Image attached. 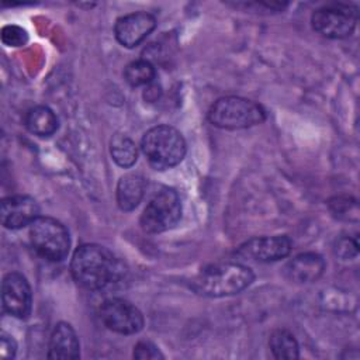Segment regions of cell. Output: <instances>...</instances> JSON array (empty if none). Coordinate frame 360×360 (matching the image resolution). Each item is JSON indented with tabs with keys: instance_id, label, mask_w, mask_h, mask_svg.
<instances>
[{
	"instance_id": "obj_1",
	"label": "cell",
	"mask_w": 360,
	"mask_h": 360,
	"mask_svg": "<svg viewBox=\"0 0 360 360\" xmlns=\"http://www.w3.org/2000/svg\"><path fill=\"white\" fill-rule=\"evenodd\" d=\"M122 263L104 246L84 243L79 246L70 262L75 281L87 290H101L117 283L124 274Z\"/></svg>"
},
{
	"instance_id": "obj_2",
	"label": "cell",
	"mask_w": 360,
	"mask_h": 360,
	"mask_svg": "<svg viewBox=\"0 0 360 360\" xmlns=\"http://www.w3.org/2000/svg\"><path fill=\"white\" fill-rule=\"evenodd\" d=\"M253 278V271L242 263H214L194 277L191 288L204 297H226L243 291Z\"/></svg>"
},
{
	"instance_id": "obj_3",
	"label": "cell",
	"mask_w": 360,
	"mask_h": 360,
	"mask_svg": "<svg viewBox=\"0 0 360 360\" xmlns=\"http://www.w3.org/2000/svg\"><path fill=\"white\" fill-rule=\"evenodd\" d=\"M141 148L149 165L156 170H166L179 165L186 155L183 135L169 125H158L146 131Z\"/></svg>"
},
{
	"instance_id": "obj_4",
	"label": "cell",
	"mask_w": 360,
	"mask_h": 360,
	"mask_svg": "<svg viewBox=\"0 0 360 360\" xmlns=\"http://www.w3.org/2000/svg\"><path fill=\"white\" fill-rule=\"evenodd\" d=\"M208 120L222 129H242L262 124L266 120V111L249 98L228 96L218 98L211 105Z\"/></svg>"
},
{
	"instance_id": "obj_5",
	"label": "cell",
	"mask_w": 360,
	"mask_h": 360,
	"mask_svg": "<svg viewBox=\"0 0 360 360\" xmlns=\"http://www.w3.org/2000/svg\"><path fill=\"white\" fill-rule=\"evenodd\" d=\"M30 240L37 255L48 262H62L70 249L68 229L51 217H38L30 225Z\"/></svg>"
},
{
	"instance_id": "obj_6",
	"label": "cell",
	"mask_w": 360,
	"mask_h": 360,
	"mask_svg": "<svg viewBox=\"0 0 360 360\" xmlns=\"http://www.w3.org/2000/svg\"><path fill=\"white\" fill-rule=\"evenodd\" d=\"M181 218V202L173 188H162L145 207L141 215V228L148 233H160L172 229Z\"/></svg>"
},
{
	"instance_id": "obj_7",
	"label": "cell",
	"mask_w": 360,
	"mask_h": 360,
	"mask_svg": "<svg viewBox=\"0 0 360 360\" xmlns=\"http://www.w3.org/2000/svg\"><path fill=\"white\" fill-rule=\"evenodd\" d=\"M359 13L352 4L335 3L316 8L311 15L312 28L326 38H346L349 37L356 24Z\"/></svg>"
},
{
	"instance_id": "obj_8",
	"label": "cell",
	"mask_w": 360,
	"mask_h": 360,
	"mask_svg": "<svg viewBox=\"0 0 360 360\" xmlns=\"http://www.w3.org/2000/svg\"><path fill=\"white\" fill-rule=\"evenodd\" d=\"M100 318L112 332L134 335L143 328L142 312L124 298H108L101 304Z\"/></svg>"
},
{
	"instance_id": "obj_9",
	"label": "cell",
	"mask_w": 360,
	"mask_h": 360,
	"mask_svg": "<svg viewBox=\"0 0 360 360\" xmlns=\"http://www.w3.org/2000/svg\"><path fill=\"white\" fill-rule=\"evenodd\" d=\"M3 309L15 316L27 318L32 307V292L27 278L20 273H8L1 283Z\"/></svg>"
},
{
	"instance_id": "obj_10",
	"label": "cell",
	"mask_w": 360,
	"mask_h": 360,
	"mask_svg": "<svg viewBox=\"0 0 360 360\" xmlns=\"http://www.w3.org/2000/svg\"><path fill=\"white\" fill-rule=\"evenodd\" d=\"M292 248L291 239L285 235L252 238L242 243L238 255L256 262H276L290 255Z\"/></svg>"
},
{
	"instance_id": "obj_11",
	"label": "cell",
	"mask_w": 360,
	"mask_h": 360,
	"mask_svg": "<svg viewBox=\"0 0 360 360\" xmlns=\"http://www.w3.org/2000/svg\"><path fill=\"white\" fill-rule=\"evenodd\" d=\"M156 27V20L146 11L125 14L115 21L114 34L117 41L125 48L139 45Z\"/></svg>"
},
{
	"instance_id": "obj_12",
	"label": "cell",
	"mask_w": 360,
	"mask_h": 360,
	"mask_svg": "<svg viewBox=\"0 0 360 360\" xmlns=\"http://www.w3.org/2000/svg\"><path fill=\"white\" fill-rule=\"evenodd\" d=\"M1 224L8 229L31 225L39 217L38 202L28 195H10L1 201Z\"/></svg>"
},
{
	"instance_id": "obj_13",
	"label": "cell",
	"mask_w": 360,
	"mask_h": 360,
	"mask_svg": "<svg viewBox=\"0 0 360 360\" xmlns=\"http://www.w3.org/2000/svg\"><path fill=\"white\" fill-rule=\"evenodd\" d=\"M325 270V260L318 253H301L291 259L284 267V276L292 283H312Z\"/></svg>"
},
{
	"instance_id": "obj_14",
	"label": "cell",
	"mask_w": 360,
	"mask_h": 360,
	"mask_svg": "<svg viewBox=\"0 0 360 360\" xmlns=\"http://www.w3.org/2000/svg\"><path fill=\"white\" fill-rule=\"evenodd\" d=\"M79 356L80 345L75 329L66 322H59L51 335L48 357L53 360H68L77 359Z\"/></svg>"
},
{
	"instance_id": "obj_15",
	"label": "cell",
	"mask_w": 360,
	"mask_h": 360,
	"mask_svg": "<svg viewBox=\"0 0 360 360\" xmlns=\"http://www.w3.org/2000/svg\"><path fill=\"white\" fill-rule=\"evenodd\" d=\"M145 193V180L141 174L128 173L117 184V202L122 211H132L138 207Z\"/></svg>"
},
{
	"instance_id": "obj_16",
	"label": "cell",
	"mask_w": 360,
	"mask_h": 360,
	"mask_svg": "<svg viewBox=\"0 0 360 360\" xmlns=\"http://www.w3.org/2000/svg\"><path fill=\"white\" fill-rule=\"evenodd\" d=\"M25 125L34 135L51 136L58 129V118L49 107L37 105L27 112Z\"/></svg>"
},
{
	"instance_id": "obj_17",
	"label": "cell",
	"mask_w": 360,
	"mask_h": 360,
	"mask_svg": "<svg viewBox=\"0 0 360 360\" xmlns=\"http://www.w3.org/2000/svg\"><path fill=\"white\" fill-rule=\"evenodd\" d=\"M269 346L276 359L292 360L298 359L300 347L294 335L287 329H276L271 332Z\"/></svg>"
},
{
	"instance_id": "obj_18",
	"label": "cell",
	"mask_w": 360,
	"mask_h": 360,
	"mask_svg": "<svg viewBox=\"0 0 360 360\" xmlns=\"http://www.w3.org/2000/svg\"><path fill=\"white\" fill-rule=\"evenodd\" d=\"M110 152L114 162L121 167H131L138 159L136 145L125 134H115L111 138Z\"/></svg>"
},
{
	"instance_id": "obj_19",
	"label": "cell",
	"mask_w": 360,
	"mask_h": 360,
	"mask_svg": "<svg viewBox=\"0 0 360 360\" xmlns=\"http://www.w3.org/2000/svg\"><path fill=\"white\" fill-rule=\"evenodd\" d=\"M124 77L128 84L132 87L138 86H146L150 84V82L155 77V68L153 65L146 59H138L131 62L124 72Z\"/></svg>"
},
{
	"instance_id": "obj_20",
	"label": "cell",
	"mask_w": 360,
	"mask_h": 360,
	"mask_svg": "<svg viewBox=\"0 0 360 360\" xmlns=\"http://www.w3.org/2000/svg\"><path fill=\"white\" fill-rule=\"evenodd\" d=\"M1 42L7 46H14V48H18V46H24L28 41V34L27 31L20 27V25H14V24H8V25H4L1 28Z\"/></svg>"
},
{
	"instance_id": "obj_21",
	"label": "cell",
	"mask_w": 360,
	"mask_h": 360,
	"mask_svg": "<svg viewBox=\"0 0 360 360\" xmlns=\"http://www.w3.org/2000/svg\"><path fill=\"white\" fill-rule=\"evenodd\" d=\"M329 208L336 218L349 219V215L353 212L357 215V202L349 197H335L329 200Z\"/></svg>"
},
{
	"instance_id": "obj_22",
	"label": "cell",
	"mask_w": 360,
	"mask_h": 360,
	"mask_svg": "<svg viewBox=\"0 0 360 360\" xmlns=\"http://www.w3.org/2000/svg\"><path fill=\"white\" fill-rule=\"evenodd\" d=\"M135 359L139 360H156V359H163V354L160 353L159 347L153 345L149 340H141L135 345L134 347V354Z\"/></svg>"
},
{
	"instance_id": "obj_23",
	"label": "cell",
	"mask_w": 360,
	"mask_h": 360,
	"mask_svg": "<svg viewBox=\"0 0 360 360\" xmlns=\"http://www.w3.org/2000/svg\"><path fill=\"white\" fill-rule=\"evenodd\" d=\"M357 252H359L357 240H356V239H352V238H349V236L340 238V239L336 242V245H335V253H336L339 257H342L343 260L356 257V256H357Z\"/></svg>"
},
{
	"instance_id": "obj_24",
	"label": "cell",
	"mask_w": 360,
	"mask_h": 360,
	"mask_svg": "<svg viewBox=\"0 0 360 360\" xmlns=\"http://www.w3.org/2000/svg\"><path fill=\"white\" fill-rule=\"evenodd\" d=\"M17 353V343L14 338L6 332L0 333V357L13 359Z\"/></svg>"
}]
</instances>
